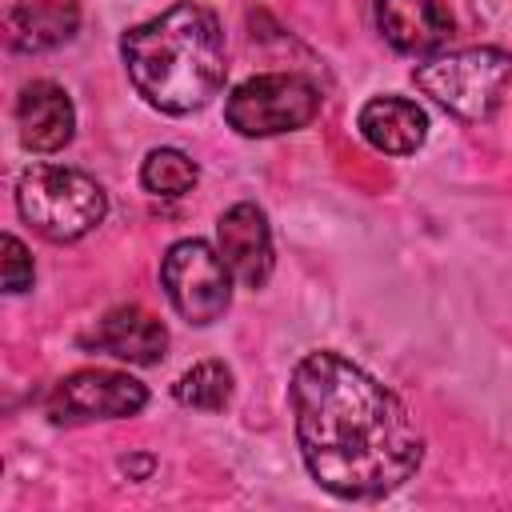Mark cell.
<instances>
[{
	"instance_id": "obj_4",
	"label": "cell",
	"mask_w": 512,
	"mask_h": 512,
	"mask_svg": "<svg viewBox=\"0 0 512 512\" xmlns=\"http://www.w3.org/2000/svg\"><path fill=\"white\" fill-rule=\"evenodd\" d=\"M412 80L440 108L476 124L500 108V100L512 84V56L500 48H460V52H444V56L420 64L412 72Z\"/></svg>"
},
{
	"instance_id": "obj_12",
	"label": "cell",
	"mask_w": 512,
	"mask_h": 512,
	"mask_svg": "<svg viewBox=\"0 0 512 512\" xmlns=\"http://www.w3.org/2000/svg\"><path fill=\"white\" fill-rule=\"evenodd\" d=\"M80 8L72 0H20L4 16V40L16 52H48L72 40Z\"/></svg>"
},
{
	"instance_id": "obj_2",
	"label": "cell",
	"mask_w": 512,
	"mask_h": 512,
	"mask_svg": "<svg viewBox=\"0 0 512 512\" xmlns=\"http://www.w3.org/2000/svg\"><path fill=\"white\" fill-rule=\"evenodd\" d=\"M120 56L136 92L172 116L204 108L224 84V32L220 20L192 0L136 24L120 40Z\"/></svg>"
},
{
	"instance_id": "obj_9",
	"label": "cell",
	"mask_w": 512,
	"mask_h": 512,
	"mask_svg": "<svg viewBox=\"0 0 512 512\" xmlns=\"http://www.w3.org/2000/svg\"><path fill=\"white\" fill-rule=\"evenodd\" d=\"M216 244L228 272L244 288H260L272 272V232L256 204H232L216 224Z\"/></svg>"
},
{
	"instance_id": "obj_7",
	"label": "cell",
	"mask_w": 512,
	"mask_h": 512,
	"mask_svg": "<svg viewBox=\"0 0 512 512\" xmlns=\"http://www.w3.org/2000/svg\"><path fill=\"white\" fill-rule=\"evenodd\" d=\"M148 392L140 380L128 372H108V368H84L64 376L52 396H48V416L52 424H84V420H116V416H136L144 408Z\"/></svg>"
},
{
	"instance_id": "obj_14",
	"label": "cell",
	"mask_w": 512,
	"mask_h": 512,
	"mask_svg": "<svg viewBox=\"0 0 512 512\" xmlns=\"http://www.w3.org/2000/svg\"><path fill=\"white\" fill-rule=\"evenodd\" d=\"M176 400L184 408H196V412H220L228 400H232V372L220 364V360H200L192 364L176 384H172Z\"/></svg>"
},
{
	"instance_id": "obj_5",
	"label": "cell",
	"mask_w": 512,
	"mask_h": 512,
	"mask_svg": "<svg viewBox=\"0 0 512 512\" xmlns=\"http://www.w3.org/2000/svg\"><path fill=\"white\" fill-rule=\"evenodd\" d=\"M320 112V92L304 76L288 72H264L232 88L224 104V120L240 136H280L304 128Z\"/></svg>"
},
{
	"instance_id": "obj_16",
	"label": "cell",
	"mask_w": 512,
	"mask_h": 512,
	"mask_svg": "<svg viewBox=\"0 0 512 512\" xmlns=\"http://www.w3.org/2000/svg\"><path fill=\"white\" fill-rule=\"evenodd\" d=\"M32 284V256L28 248L8 232L4 236V292H24Z\"/></svg>"
},
{
	"instance_id": "obj_15",
	"label": "cell",
	"mask_w": 512,
	"mask_h": 512,
	"mask_svg": "<svg viewBox=\"0 0 512 512\" xmlns=\"http://www.w3.org/2000/svg\"><path fill=\"white\" fill-rule=\"evenodd\" d=\"M196 164L176 152V148H156L148 152L144 168H140V184L152 192V196H184L192 184H196Z\"/></svg>"
},
{
	"instance_id": "obj_8",
	"label": "cell",
	"mask_w": 512,
	"mask_h": 512,
	"mask_svg": "<svg viewBox=\"0 0 512 512\" xmlns=\"http://www.w3.org/2000/svg\"><path fill=\"white\" fill-rule=\"evenodd\" d=\"M80 344L92 348V352L128 360V364H156L164 356V348H168V332L152 312H144L136 304H120V308L104 312L80 336Z\"/></svg>"
},
{
	"instance_id": "obj_3",
	"label": "cell",
	"mask_w": 512,
	"mask_h": 512,
	"mask_svg": "<svg viewBox=\"0 0 512 512\" xmlns=\"http://www.w3.org/2000/svg\"><path fill=\"white\" fill-rule=\"evenodd\" d=\"M16 208L40 236L80 240L104 220L108 196L92 176H84L76 168L32 164L16 180Z\"/></svg>"
},
{
	"instance_id": "obj_10",
	"label": "cell",
	"mask_w": 512,
	"mask_h": 512,
	"mask_svg": "<svg viewBox=\"0 0 512 512\" xmlns=\"http://www.w3.org/2000/svg\"><path fill=\"white\" fill-rule=\"evenodd\" d=\"M16 124H20V144L28 152H60L72 140L76 112H72V100L60 84L32 80L20 88Z\"/></svg>"
},
{
	"instance_id": "obj_1",
	"label": "cell",
	"mask_w": 512,
	"mask_h": 512,
	"mask_svg": "<svg viewBox=\"0 0 512 512\" xmlns=\"http://www.w3.org/2000/svg\"><path fill=\"white\" fill-rule=\"evenodd\" d=\"M292 412L312 480L340 500H380L420 468L424 440L400 396L340 352L296 364Z\"/></svg>"
},
{
	"instance_id": "obj_11",
	"label": "cell",
	"mask_w": 512,
	"mask_h": 512,
	"mask_svg": "<svg viewBox=\"0 0 512 512\" xmlns=\"http://www.w3.org/2000/svg\"><path fill=\"white\" fill-rule=\"evenodd\" d=\"M376 28L396 52L424 56L448 44L452 16L440 8V0H376Z\"/></svg>"
},
{
	"instance_id": "obj_13",
	"label": "cell",
	"mask_w": 512,
	"mask_h": 512,
	"mask_svg": "<svg viewBox=\"0 0 512 512\" xmlns=\"http://www.w3.org/2000/svg\"><path fill=\"white\" fill-rule=\"evenodd\" d=\"M360 136L376 148V152H388V156H408L424 144V112L412 104V100H400V96H376L360 108Z\"/></svg>"
},
{
	"instance_id": "obj_6",
	"label": "cell",
	"mask_w": 512,
	"mask_h": 512,
	"mask_svg": "<svg viewBox=\"0 0 512 512\" xmlns=\"http://www.w3.org/2000/svg\"><path fill=\"white\" fill-rule=\"evenodd\" d=\"M160 280H164L172 308L188 324L220 320L232 300V272H228L220 248H208L204 240H176L164 252Z\"/></svg>"
}]
</instances>
